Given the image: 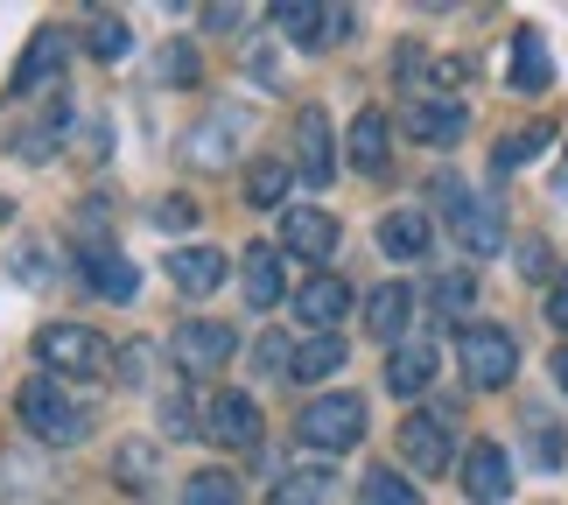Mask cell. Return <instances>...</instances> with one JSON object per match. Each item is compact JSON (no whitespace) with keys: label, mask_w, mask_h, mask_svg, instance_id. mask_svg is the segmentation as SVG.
Wrapping results in <instances>:
<instances>
[{"label":"cell","mask_w":568,"mask_h":505,"mask_svg":"<svg viewBox=\"0 0 568 505\" xmlns=\"http://www.w3.org/2000/svg\"><path fill=\"white\" fill-rule=\"evenodd\" d=\"M14 407H21V428H29L36 443H50V450H71V443L92 435V407L71 401V386H57L50 372H36V380L14 393Z\"/></svg>","instance_id":"6da1fadb"},{"label":"cell","mask_w":568,"mask_h":505,"mask_svg":"<svg viewBox=\"0 0 568 505\" xmlns=\"http://www.w3.org/2000/svg\"><path fill=\"white\" fill-rule=\"evenodd\" d=\"M36 358H42V372H50L57 386H92V380H105L113 372V344H105L99 331H84V323H42L36 331Z\"/></svg>","instance_id":"7a4b0ae2"},{"label":"cell","mask_w":568,"mask_h":505,"mask_svg":"<svg viewBox=\"0 0 568 505\" xmlns=\"http://www.w3.org/2000/svg\"><path fill=\"white\" fill-rule=\"evenodd\" d=\"M246 141H253V113H246V105H211V113L183 134V162L190 169H232Z\"/></svg>","instance_id":"3957f363"},{"label":"cell","mask_w":568,"mask_h":505,"mask_svg":"<svg viewBox=\"0 0 568 505\" xmlns=\"http://www.w3.org/2000/svg\"><path fill=\"white\" fill-rule=\"evenodd\" d=\"M295 435H302V443H310V450H323V456L352 450L358 435H365V401H358V393H316V401L302 407Z\"/></svg>","instance_id":"277c9868"},{"label":"cell","mask_w":568,"mask_h":505,"mask_svg":"<svg viewBox=\"0 0 568 505\" xmlns=\"http://www.w3.org/2000/svg\"><path fill=\"white\" fill-rule=\"evenodd\" d=\"M456 358H464L470 386L491 393L519 372V344H513V331H498V323H464V331H456Z\"/></svg>","instance_id":"5b68a950"},{"label":"cell","mask_w":568,"mask_h":505,"mask_svg":"<svg viewBox=\"0 0 568 505\" xmlns=\"http://www.w3.org/2000/svg\"><path fill=\"white\" fill-rule=\"evenodd\" d=\"M435 196H443V211H449V232H456V246H464L470 260H485L498 239H506V225H498V211L485 204V196H470L456 175H435Z\"/></svg>","instance_id":"8992f818"},{"label":"cell","mask_w":568,"mask_h":505,"mask_svg":"<svg viewBox=\"0 0 568 505\" xmlns=\"http://www.w3.org/2000/svg\"><path fill=\"white\" fill-rule=\"evenodd\" d=\"M400 127H407L422 148H456V141H464V127H470V113H464L449 92H414V99L400 105Z\"/></svg>","instance_id":"52a82bcc"},{"label":"cell","mask_w":568,"mask_h":505,"mask_svg":"<svg viewBox=\"0 0 568 505\" xmlns=\"http://www.w3.org/2000/svg\"><path fill=\"white\" fill-rule=\"evenodd\" d=\"M204 435L225 450H260V401L253 393H211L204 401Z\"/></svg>","instance_id":"ba28073f"},{"label":"cell","mask_w":568,"mask_h":505,"mask_svg":"<svg viewBox=\"0 0 568 505\" xmlns=\"http://www.w3.org/2000/svg\"><path fill=\"white\" fill-rule=\"evenodd\" d=\"M295 175H302V183H316V190L337 175V141H331L323 105H302V113H295Z\"/></svg>","instance_id":"9c48e42d"},{"label":"cell","mask_w":568,"mask_h":505,"mask_svg":"<svg viewBox=\"0 0 568 505\" xmlns=\"http://www.w3.org/2000/svg\"><path fill=\"white\" fill-rule=\"evenodd\" d=\"M232 351H239V337H232V323H217V316H190L176 331V365L183 372H217Z\"/></svg>","instance_id":"30bf717a"},{"label":"cell","mask_w":568,"mask_h":505,"mask_svg":"<svg viewBox=\"0 0 568 505\" xmlns=\"http://www.w3.org/2000/svg\"><path fill=\"white\" fill-rule=\"evenodd\" d=\"M281 246L295 260H331L337 253V218L316 211V204H288L281 211Z\"/></svg>","instance_id":"8fae6325"},{"label":"cell","mask_w":568,"mask_h":505,"mask_svg":"<svg viewBox=\"0 0 568 505\" xmlns=\"http://www.w3.org/2000/svg\"><path fill=\"white\" fill-rule=\"evenodd\" d=\"M295 316L310 323L316 337H331L337 323L352 316V289H344L337 274H310V281H302V289H295Z\"/></svg>","instance_id":"7c38bea8"},{"label":"cell","mask_w":568,"mask_h":505,"mask_svg":"<svg viewBox=\"0 0 568 505\" xmlns=\"http://www.w3.org/2000/svg\"><path fill=\"white\" fill-rule=\"evenodd\" d=\"M78 274L92 281V289H99L105 302H134V289H141L134 260H120V246H105V239H92V246L78 253Z\"/></svg>","instance_id":"4fadbf2b"},{"label":"cell","mask_w":568,"mask_h":505,"mask_svg":"<svg viewBox=\"0 0 568 505\" xmlns=\"http://www.w3.org/2000/svg\"><path fill=\"white\" fill-rule=\"evenodd\" d=\"M63 57H71L63 29H36V42H29V50H21V63H14V99H36L42 84H57Z\"/></svg>","instance_id":"5bb4252c"},{"label":"cell","mask_w":568,"mask_h":505,"mask_svg":"<svg viewBox=\"0 0 568 505\" xmlns=\"http://www.w3.org/2000/svg\"><path fill=\"white\" fill-rule=\"evenodd\" d=\"M400 456H407L422 477H435V471H449L456 443H449V428L435 422V414H407V422H400Z\"/></svg>","instance_id":"9a60e30c"},{"label":"cell","mask_w":568,"mask_h":505,"mask_svg":"<svg viewBox=\"0 0 568 505\" xmlns=\"http://www.w3.org/2000/svg\"><path fill=\"white\" fill-rule=\"evenodd\" d=\"M225 274H232V260L217 253V246H176V253H169V281H176L183 295H211V289H225Z\"/></svg>","instance_id":"2e32d148"},{"label":"cell","mask_w":568,"mask_h":505,"mask_svg":"<svg viewBox=\"0 0 568 505\" xmlns=\"http://www.w3.org/2000/svg\"><path fill=\"white\" fill-rule=\"evenodd\" d=\"M464 492L477 505H498V498H513V464H506V450L498 443H477L464 456Z\"/></svg>","instance_id":"e0dca14e"},{"label":"cell","mask_w":568,"mask_h":505,"mask_svg":"<svg viewBox=\"0 0 568 505\" xmlns=\"http://www.w3.org/2000/svg\"><path fill=\"white\" fill-rule=\"evenodd\" d=\"M239 289H246V302H253V310H274V302L288 295L281 253H274V246H246V253H239Z\"/></svg>","instance_id":"ac0fdd59"},{"label":"cell","mask_w":568,"mask_h":505,"mask_svg":"<svg viewBox=\"0 0 568 505\" xmlns=\"http://www.w3.org/2000/svg\"><path fill=\"white\" fill-rule=\"evenodd\" d=\"M407 316H414V289H407V281H379V289L365 295V323H373L379 344H400Z\"/></svg>","instance_id":"d6986e66"},{"label":"cell","mask_w":568,"mask_h":505,"mask_svg":"<svg viewBox=\"0 0 568 505\" xmlns=\"http://www.w3.org/2000/svg\"><path fill=\"white\" fill-rule=\"evenodd\" d=\"M379 246L393 253V260H428V246H435V225H428V211H386L379 218Z\"/></svg>","instance_id":"ffe728a7"},{"label":"cell","mask_w":568,"mask_h":505,"mask_svg":"<svg viewBox=\"0 0 568 505\" xmlns=\"http://www.w3.org/2000/svg\"><path fill=\"white\" fill-rule=\"evenodd\" d=\"M435 380V344L428 337H407V344H393V358H386V386L400 393V401H414Z\"/></svg>","instance_id":"44dd1931"},{"label":"cell","mask_w":568,"mask_h":505,"mask_svg":"<svg viewBox=\"0 0 568 505\" xmlns=\"http://www.w3.org/2000/svg\"><path fill=\"white\" fill-rule=\"evenodd\" d=\"M548 84H555L548 42H540V29H519L513 36V92H548Z\"/></svg>","instance_id":"7402d4cb"},{"label":"cell","mask_w":568,"mask_h":505,"mask_svg":"<svg viewBox=\"0 0 568 505\" xmlns=\"http://www.w3.org/2000/svg\"><path fill=\"white\" fill-rule=\"evenodd\" d=\"M274 29L302 42V50H316V42H331V8H310V0H281L274 8Z\"/></svg>","instance_id":"603a6c76"},{"label":"cell","mask_w":568,"mask_h":505,"mask_svg":"<svg viewBox=\"0 0 568 505\" xmlns=\"http://www.w3.org/2000/svg\"><path fill=\"white\" fill-rule=\"evenodd\" d=\"M352 169L358 175H379L386 169V113H373V105L352 120Z\"/></svg>","instance_id":"cb8c5ba5"},{"label":"cell","mask_w":568,"mask_h":505,"mask_svg":"<svg viewBox=\"0 0 568 505\" xmlns=\"http://www.w3.org/2000/svg\"><path fill=\"white\" fill-rule=\"evenodd\" d=\"M344 365V337L331 331V337H310L295 351V365H288V380H302V386H316V380H331V372Z\"/></svg>","instance_id":"d4e9b609"},{"label":"cell","mask_w":568,"mask_h":505,"mask_svg":"<svg viewBox=\"0 0 568 505\" xmlns=\"http://www.w3.org/2000/svg\"><path fill=\"white\" fill-rule=\"evenodd\" d=\"M84 42H92V57H105V63H120L126 50H134V29L113 14V8H99L92 21H84Z\"/></svg>","instance_id":"484cf974"},{"label":"cell","mask_w":568,"mask_h":505,"mask_svg":"<svg viewBox=\"0 0 568 505\" xmlns=\"http://www.w3.org/2000/svg\"><path fill=\"white\" fill-rule=\"evenodd\" d=\"M274 505H331V471H288L274 485Z\"/></svg>","instance_id":"4316f807"},{"label":"cell","mask_w":568,"mask_h":505,"mask_svg":"<svg viewBox=\"0 0 568 505\" xmlns=\"http://www.w3.org/2000/svg\"><path fill=\"white\" fill-rule=\"evenodd\" d=\"M358 498H365V505H422V492H414V485H407L400 471H379V464L365 471V485H358Z\"/></svg>","instance_id":"83f0119b"},{"label":"cell","mask_w":568,"mask_h":505,"mask_svg":"<svg viewBox=\"0 0 568 505\" xmlns=\"http://www.w3.org/2000/svg\"><path fill=\"white\" fill-rule=\"evenodd\" d=\"M183 505H246L239 498V477L232 471H196L183 485Z\"/></svg>","instance_id":"f1b7e54d"},{"label":"cell","mask_w":568,"mask_h":505,"mask_svg":"<svg viewBox=\"0 0 568 505\" xmlns=\"http://www.w3.org/2000/svg\"><path fill=\"white\" fill-rule=\"evenodd\" d=\"M281 196H288V162H253V169H246V204L274 211Z\"/></svg>","instance_id":"f546056e"},{"label":"cell","mask_w":568,"mask_h":505,"mask_svg":"<svg viewBox=\"0 0 568 505\" xmlns=\"http://www.w3.org/2000/svg\"><path fill=\"white\" fill-rule=\"evenodd\" d=\"M527 456H534V464L540 471H555L561 464V422H555V414H527Z\"/></svg>","instance_id":"4dcf8cb0"},{"label":"cell","mask_w":568,"mask_h":505,"mask_svg":"<svg viewBox=\"0 0 568 505\" xmlns=\"http://www.w3.org/2000/svg\"><path fill=\"white\" fill-rule=\"evenodd\" d=\"M113 471H120V485H126V492H148V477H155V450H148V443H126Z\"/></svg>","instance_id":"1f68e13d"},{"label":"cell","mask_w":568,"mask_h":505,"mask_svg":"<svg viewBox=\"0 0 568 505\" xmlns=\"http://www.w3.org/2000/svg\"><path fill=\"white\" fill-rule=\"evenodd\" d=\"M470 295H477V281H470V274H443V281H435V302H443L449 316H464V310H470Z\"/></svg>","instance_id":"d6a6232c"},{"label":"cell","mask_w":568,"mask_h":505,"mask_svg":"<svg viewBox=\"0 0 568 505\" xmlns=\"http://www.w3.org/2000/svg\"><path fill=\"white\" fill-rule=\"evenodd\" d=\"M253 365H260V372H274V380H288V365H295V351H288V344H281V337H260V344H253Z\"/></svg>","instance_id":"836d02e7"},{"label":"cell","mask_w":568,"mask_h":505,"mask_svg":"<svg viewBox=\"0 0 568 505\" xmlns=\"http://www.w3.org/2000/svg\"><path fill=\"white\" fill-rule=\"evenodd\" d=\"M534 148H548V127H540V134H506V148H498V169L534 162Z\"/></svg>","instance_id":"e575fe53"},{"label":"cell","mask_w":568,"mask_h":505,"mask_svg":"<svg viewBox=\"0 0 568 505\" xmlns=\"http://www.w3.org/2000/svg\"><path fill=\"white\" fill-rule=\"evenodd\" d=\"M155 225L162 232H190L196 225V204H190V196H162V204H155Z\"/></svg>","instance_id":"d590c367"},{"label":"cell","mask_w":568,"mask_h":505,"mask_svg":"<svg viewBox=\"0 0 568 505\" xmlns=\"http://www.w3.org/2000/svg\"><path fill=\"white\" fill-rule=\"evenodd\" d=\"M162 78H169V84H196V50H190V42H169Z\"/></svg>","instance_id":"8d00e7d4"},{"label":"cell","mask_w":568,"mask_h":505,"mask_svg":"<svg viewBox=\"0 0 568 505\" xmlns=\"http://www.w3.org/2000/svg\"><path fill=\"white\" fill-rule=\"evenodd\" d=\"M148 365H155V344H126L120 351V380L126 386H148Z\"/></svg>","instance_id":"74e56055"},{"label":"cell","mask_w":568,"mask_h":505,"mask_svg":"<svg viewBox=\"0 0 568 505\" xmlns=\"http://www.w3.org/2000/svg\"><path fill=\"white\" fill-rule=\"evenodd\" d=\"M14 274H21V281H50V253L29 239V246H21V260H14Z\"/></svg>","instance_id":"f35d334b"},{"label":"cell","mask_w":568,"mask_h":505,"mask_svg":"<svg viewBox=\"0 0 568 505\" xmlns=\"http://www.w3.org/2000/svg\"><path fill=\"white\" fill-rule=\"evenodd\" d=\"M548 323H555V331H568V267H561L555 295H548Z\"/></svg>","instance_id":"ab89813d"},{"label":"cell","mask_w":568,"mask_h":505,"mask_svg":"<svg viewBox=\"0 0 568 505\" xmlns=\"http://www.w3.org/2000/svg\"><path fill=\"white\" fill-rule=\"evenodd\" d=\"M519 267H527V274H548V246H540V239H527V246H519Z\"/></svg>","instance_id":"60d3db41"},{"label":"cell","mask_w":568,"mask_h":505,"mask_svg":"<svg viewBox=\"0 0 568 505\" xmlns=\"http://www.w3.org/2000/svg\"><path fill=\"white\" fill-rule=\"evenodd\" d=\"M246 21V8H204V29H239Z\"/></svg>","instance_id":"b9f144b4"},{"label":"cell","mask_w":568,"mask_h":505,"mask_svg":"<svg viewBox=\"0 0 568 505\" xmlns=\"http://www.w3.org/2000/svg\"><path fill=\"white\" fill-rule=\"evenodd\" d=\"M555 380H561V393H568V351H555Z\"/></svg>","instance_id":"7bdbcfd3"}]
</instances>
